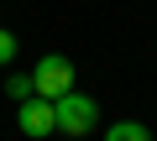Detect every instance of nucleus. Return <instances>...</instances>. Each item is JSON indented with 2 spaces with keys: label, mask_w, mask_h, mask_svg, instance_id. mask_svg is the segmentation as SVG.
<instances>
[{
  "label": "nucleus",
  "mask_w": 157,
  "mask_h": 141,
  "mask_svg": "<svg viewBox=\"0 0 157 141\" xmlns=\"http://www.w3.org/2000/svg\"><path fill=\"white\" fill-rule=\"evenodd\" d=\"M21 52V42H16V32H0V68H6L11 58Z\"/></svg>",
  "instance_id": "nucleus-6"
},
{
  "label": "nucleus",
  "mask_w": 157,
  "mask_h": 141,
  "mask_svg": "<svg viewBox=\"0 0 157 141\" xmlns=\"http://www.w3.org/2000/svg\"><path fill=\"white\" fill-rule=\"evenodd\" d=\"M152 141H157V136H152Z\"/></svg>",
  "instance_id": "nucleus-7"
},
{
  "label": "nucleus",
  "mask_w": 157,
  "mask_h": 141,
  "mask_svg": "<svg viewBox=\"0 0 157 141\" xmlns=\"http://www.w3.org/2000/svg\"><path fill=\"white\" fill-rule=\"evenodd\" d=\"M105 141H152V131H147L141 120H121V125L105 131Z\"/></svg>",
  "instance_id": "nucleus-4"
},
{
  "label": "nucleus",
  "mask_w": 157,
  "mask_h": 141,
  "mask_svg": "<svg viewBox=\"0 0 157 141\" xmlns=\"http://www.w3.org/2000/svg\"><path fill=\"white\" fill-rule=\"evenodd\" d=\"M32 89H37L42 99L68 94V89H73V63H68L63 52H42V58H37V68H32Z\"/></svg>",
  "instance_id": "nucleus-2"
},
{
  "label": "nucleus",
  "mask_w": 157,
  "mask_h": 141,
  "mask_svg": "<svg viewBox=\"0 0 157 141\" xmlns=\"http://www.w3.org/2000/svg\"><path fill=\"white\" fill-rule=\"evenodd\" d=\"M94 120H100V105H94L89 94L68 89V94L52 99V125H58L63 136H84V131H94Z\"/></svg>",
  "instance_id": "nucleus-1"
},
{
  "label": "nucleus",
  "mask_w": 157,
  "mask_h": 141,
  "mask_svg": "<svg viewBox=\"0 0 157 141\" xmlns=\"http://www.w3.org/2000/svg\"><path fill=\"white\" fill-rule=\"evenodd\" d=\"M16 125H21V136H52V131H58V125H52V99H42V94L21 99V105H16Z\"/></svg>",
  "instance_id": "nucleus-3"
},
{
  "label": "nucleus",
  "mask_w": 157,
  "mask_h": 141,
  "mask_svg": "<svg viewBox=\"0 0 157 141\" xmlns=\"http://www.w3.org/2000/svg\"><path fill=\"white\" fill-rule=\"evenodd\" d=\"M6 94H11L16 105H21V99H32V94H37V89H32V73H11V79H6Z\"/></svg>",
  "instance_id": "nucleus-5"
}]
</instances>
